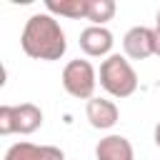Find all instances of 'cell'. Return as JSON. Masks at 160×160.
Wrapping results in <instances>:
<instances>
[{"label": "cell", "instance_id": "6da1fadb", "mask_svg": "<svg viewBox=\"0 0 160 160\" xmlns=\"http://www.w3.org/2000/svg\"><path fill=\"white\" fill-rule=\"evenodd\" d=\"M20 45L25 55L35 60H60L68 50L65 30L50 12H35L28 18L20 35Z\"/></svg>", "mask_w": 160, "mask_h": 160}, {"label": "cell", "instance_id": "7a4b0ae2", "mask_svg": "<svg viewBox=\"0 0 160 160\" xmlns=\"http://www.w3.org/2000/svg\"><path fill=\"white\" fill-rule=\"evenodd\" d=\"M100 85L112 98H130L138 90V75L128 58L122 55H108L100 65Z\"/></svg>", "mask_w": 160, "mask_h": 160}, {"label": "cell", "instance_id": "3957f363", "mask_svg": "<svg viewBox=\"0 0 160 160\" xmlns=\"http://www.w3.org/2000/svg\"><path fill=\"white\" fill-rule=\"evenodd\" d=\"M95 85H98V75H95V68L88 62V60H70L65 68H62V88L68 95L72 98H80V100H90L92 92H95Z\"/></svg>", "mask_w": 160, "mask_h": 160}, {"label": "cell", "instance_id": "277c9868", "mask_svg": "<svg viewBox=\"0 0 160 160\" xmlns=\"http://www.w3.org/2000/svg\"><path fill=\"white\" fill-rule=\"evenodd\" d=\"M152 38H155V30L145 28V25H135L125 32L122 38V50L130 60H145L152 55Z\"/></svg>", "mask_w": 160, "mask_h": 160}, {"label": "cell", "instance_id": "5b68a950", "mask_svg": "<svg viewBox=\"0 0 160 160\" xmlns=\"http://www.w3.org/2000/svg\"><path fill=\"white\" fill-rule=\"evenodd\" d=\"M85 115L95 130H110L120 118L118 105L112 100H105V98H90L85 105Z\"/></svg>", "mask_w": 160, "mask_h": 160}, {"label": "cell", "instance_id": "8992f818", "mask_svg": "<svg viewBox=\"0 0 160 160\" xmlns=\"http://www.w3.org/2000/svg\"><path fill=\"white\" fill-rule=\"evenodd\" d=\"M80 48L90 58H102L112 50V32L100 25H90L80 32Z\"/></svg>", "mask_w": 160, "mask_h": 160}, {"label": "cell", "instance_id": "52a82bcc", "mask_svg": "<svg viewBox=\"0 0 160 160\" xmlns=\"http://www.w3.org/2000/svg\"><path fill=\"white\" fill-rule=\"evenodd\" d=\"M5 160H65L62 150L55 145H32V142H15L8 148Z\"/></svg>", "mask_w": 160, "mask_h": 160}, {"label": "cell", "instance_id": "ba28073f", "mask_svg": "<svg viewBox=\"0 0 160 160\" xmlns=\"http://www.w3.org/2000/svg\"><path fill=\"white\" fill-rule=\"evenodd\" d=\"M95 160H135L132 145L122 135H108L95 148Z\"/></svg>", "mask_w": 160, "mask_h": 160}, {"label": "cell", "instance_id": "9c48e42d", "mask_svg": "<svg viewBox=\"0 0 160 160\" xmlns=\"http://www.w3.org/2000/svg\"><path fill=\"white\" fill-rule=\"evenodd\" d=\"M88 5L90 0H45V8L50 15H60V18H70V20H88Z\"/></svg>", "mask_w": 160, "mask_h": 160}, {"label": "cell", "instance_id": "30bf717a", "mask_svg": "<svg viewBox=\"0 0 160 160\" xmlns=\"http://www.w3.org/2000/svg\"><path fill=\"white\" fill-rule=\"evenodd\" d=\"M15 112H18V132L20 135H30L42 125V110L32 102L15 105Z\"/></svg>", "mask_w": 160, "mask_h": 160}, {"label": "cell", "instance_id": "8fae6325", "mask_svg": "<svg viewBox=\"0 0 160 160\" xmlns=\"http://www.w3.org/2000/svg\"><path fill=\"white\" fill-rule=\"evenodd\" d=\"M115 10H118L115 0H90V5H88V20L92 25L105 28V22L115 18Z\"/></svg>", "mask_w": 160, "mask_h": 160}, {"label": "cell", "instance_id": "7c38bea8", "mask_svg": "<svg viewBox=\"0 0 160 160\" xmlns=\"http://www.w3.org/2000/svg\"><path fill=\"white\" fill-rule=\"evenodd\" d=\"M18 132V112L15 105H0V135Z\"/></svg>", "mask_w": 160, "mask_h": 160}, {"label": "cell", "instance_id": "4fadbf2b", "mask_svg": "<svg viewBox=\"0 0 160 160\" xmlns=\"http://www.w3.org/2000/svg\"><path fill=\"white\" fill-rule=\"evenodd\" d=\"M152 55L160 58V30L155 28V38H152Z\"/></svg>", "mask_w": 160, "mask_h": 160}, {"label": "cell", "instance_id": "5bb4252c", "mask_svg": "<svg viewBox=\"0 0 160 160\" xmlns=\"http://www.w3.org/2000/svg\"><path fill=\"white\" fill-rule=\"evenodd\" d=\"M155 145H158V148H160V122H158V125H155Z\"/></svg>", "mask_w": 160, "mask_h": 160}, {"label": "cell", "instance_id": "9a60e30c", "mask_svg": "<svg viewBox=\"0 0 160 160\" xmlns=\"http://www.w3.org/2000/svg\"><path fill=\"white\" fill-rule=\"evenodd\" d=\"M155 20H158V25H155V28L160 30V10H158V15H155Z\"/></svg>", "mask_w": 160, "mask_h": 160}]
</instances>
